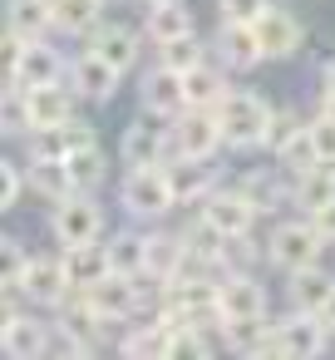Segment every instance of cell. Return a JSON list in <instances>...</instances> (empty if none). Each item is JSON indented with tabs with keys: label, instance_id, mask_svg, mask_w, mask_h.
I'll return each instance as SVG.
<instances>
[{
	"label": "cell",
	"instance_id": "cell-33",
	"mask_svg": "<svg viewBox=\"0 0 335 360\" xmlns=\"http://www.w3.org/2000/svg\"><path fill=\"white\" fill-rule=\"evenodd\" d=\"M30 193H35L45 207H55V202L74 198L79 188H74V178H70V163H30Z\"/></svg>",
	"mask_w": 335,
	"mask_h": 360
},
{
	"label": "cell",
	"instance_id": "cell-9",
	"mask_svg": "<svg viewBox=\"0 0 335 360\" xmlns=\"http://www.w3.org/2000/svg\"><path fill=\"white\" fill-rule=\"evenodd\" d=\"M84 50H94V55H104L114 70L133 75V70L143 65V55H148V35H143V25L104 20L99 30H89V35H84Z\"/></svg>",
	"mask_w": 335,
	"mask_h": 360
},
{
	"label": "cell",
	"instance_id": "cell-15",
	"mask_svg": "<svg viewBox=\"0 0 335 360\" xmlns=\"http://www.w3.org/2000/svg\"><path fill=\"white\" fill-rule=\"evenodd\" d=\"M138 104L148 109V114H158V119H178L183 109H188V89H183V75L178 70H168V65H148L143 75H138Z\"/></svg>",
	"mask_w": 335,
	"mask_h": 360
},
{
	"label": "cell",
	"instance_id": "cell-16",
	"mask_svg": "<svg viewBox=\"0 0 335 360\" xmlns=\"http://www.w3.org/2000/svg\"><path fill=\"white\" fill-rule=\"evenodd\" d=\"M11 79H20L25 89H40V84H65L70 79V55L55 45V40H30L25 45V55H20V65L15 70H6Z\"/></svg>",
	"mask_w": 335,
	"mask_h": 360
},
{
	"label": "cell",
	"instance_id": "cell-28",
	"mask_svg": "<svg viewBox=\"0 0 335 360\" xmlns=\"http://www.w3.org/2000/svg\"><path fill=\"white\" fill-rule=\"evenodd\" d=\"M55 6V35H74V40H84L89 30H99L109 15H104V6L109 0H50Z\"/></svg>",
	"mask_w": 335,
	"mask_h": 360
},
{
	"label": "cell",
	"instance_id": "cell-4",
	"mask_svg": "<svg viewBox=\"0 0 335 360\" xmlns=\"http://www.w3.org/2000/svg\"><path fill=\"white\" fill-rule=\"evenodd\" d=\"M50 237L60 247H79V242H104L109 237V217L99 193H74L65 202L50 207Z\"/></svg>",
	"mask_w": 335,
	"mask_h": 360
},
{
	"label": "cell",
	"instance_id": "cell-37",
	"mask_svg": "<svg viewBox=\"0 0 335 360\" xmlns=\"http://www.w3.org/2000/svg\"><path fill=\"white\" fill-rule=\"evenodd\" d=\"M276 0H217V15L222 20H237V25H256Z\"/></svg>",
	"mask_w": 335,
	"mask_h": 360
},
{
	"label": "cell",
	"instance_id": "cell-12",
	"mask_svg": "<svg viewBox=\"0 0 335 360\" xmlns=\"http://www.w3.org/2000/svg\"><path fill=\"white\" fill-rule=\"evenodd\" d=\"M217 306L227 321H256V316H271V296L261 286L256 271H222L217 276Z\"/></svg>",
	"mask_w": 335,
	"mask_h": 360
},
{
	"label": "cell",
	"instance_id": "cell-7",
	"mask_svg": "<svg viewBox=\"0 0 335 360\" xmlns=\"http://www.w3.org/2000/svg\"><path fill=\"white\" fill-rule=\"evenodd\" d=\"M74 276L65 266V252H35L30 266H25V301L40 306V311H60L70 296H74Z\"/></svg>",
	"mask_w": 335,
	"mask_h": 360
},
{
	"label": "cell",
	"instance_id": "cell-1",
	"mask_svg": "<svg viewBox=\"0 0 335 360\" xmlns=\"http://www.w3.org/2000/svg\"><path fill=\"white\" fill-rule=\"evenodd\" d=\"M119 207L153 227V222H168L178 212V193H173V178H168V163H148V168H124L119 178Z\"/></svg>",
	"mask_w": 335,
	"mask_h": 360
},
{
	"label": "cell",
	"instance_id": "cell-40",
	"mask_svg": "<svg viewBox=\"0 0 335 360\" xmlns=\"http://www.w3.org/2000/svg\"><path fill=\"white\" fill-rule=\"evenodd\" d=\"M315 316H320V326H325V330L335 335V291H330V301H325V306H320Z\"/></svg>",
	"mask_w": 335,
	"mask_h": 360
},
{
	"label": "cell",
	"instance_id": "cell-8",
	"mask_svg": "<svg viewBox=\"0 0 335 360\" xmlns=\"http://www.w3.org/2000/svg\"><path fill=\"white\" fill-rule=\"evenodd\" d=\"M168 129H173V158H217L227 148L217 109H183Z\"/></svg>",
	"mask_w": 335,
	"mask_h": 360
},
{
	"label": "cell",
	"instance_id": "cell-21",
	"mask_svg": "<svg viewBox=\"0 0 335 360\" xmlns=\"http://www.w3.org/2000/svg\"><path fill=\"white\" fill-rule=\"evenodd\" d=\"M197 15H192V0H158V6H143V35L148 45H168L178 35H192Z\"/></svg>",
	"mask_w": 335,
	"mask_h": 360
},
{
	"label": "cell",
	"instance_id": "cell-13",
	"mask_svg": "<svg viewBox=\"0 0 335 360\" xmlns=\"http://www.w3.org/2000/svg\"><path fill=\"white\" fill-rule=\"evenodd\" d=\"M124 79H129V75H124V70H114V65H109L104 55H94V50L70 55V84L79 89V99H84V104H114Z\"/></svg>",
	"mask_w": 335,
	"mask_h": 360
},
{
	"label": "cell",
	"instance_id": "cell-22",
	"mask_svg": "<svg viewBox=\"0 0 335 360\" xmlns=\"http://www.w3.org/2000/svg\"><path fill=\"white\" fill-rule=\"evenodd\" d=\"M291 173V207L315 212L335 202V163H310V168H286Z\"/></svg>",
	"mask_w": 335,
	"mask_h": 360
},
{
	"label": "cell",
	"instance_id": "cell-39",
	"mask_svg": "<svg viewBox=\"0 0 335 360\" xmlns=\"http://www.w3.org/2000/svg\"><path fill=\"white\" fill-rule=\"evenodd\" d=\"M306 217H310V222H315V232L335 247V202H325V207H315V212H306Z\"/></svg>",
	"mask_w": 335,
	"mask_h": 360
},
{
	"label": "cell",
	"instance_id": "cell-3",
	"mask_svg": "<svg viewBox=\"0 0 335 360\" xmlns=\"http://www.w3.org/2000/svg\"><path fill=\"white\" fill-rule=\"evenodd\" d=\"M325 237L315 232V222L301 212V217H276L271 227H266V266L271 271H281V276H291V271H301V266H315L320 257H325Z\"/></svg>",
	"mask_w": 335,
	"mask_h": 360
},
{
	"label": "cell",
	"instance_id": "cell-36",
	"mask_svg": "<svg viewBox=\"0 0 335 360\" xmlns=\"http://www.w3.org/2000/svg\"><path fill=\"white\" fill-rule=\"evenodd\" d=\"M0 134H6V139H25L30 134L25 94H6V89H0Z\"/></svg>",
	"mask_w": 335,
	"mask_h": 360
},
{
	"label": "cell",
	"instance_id": "cell-6",
	"mask_svg": "<svg viewBox=\"0 0 335 360\" xmlns=\"http://www.w3.org/2000/svg\"><path fill=\"white\" fill-rule=\"evenodd\" d=\"M192 212H197L217 237H242V232H256V222H261L256 202L237 188V178H232V183H222V188H212Z\"/></svg>",
	"mask_w": 335,
	"mask_h": 360
},
{
	"label": "cell",
	"instance_id": "cell-34",
	"mask_svg": "<svg viewBox=\"0 0 335 360\" xmlns=\"http://www.w3.org/2000/svg\"><path fill=\"white\" fill-rule=\"evenodd\" d=\"M306 124H310V114H301L296 104H276V109H271V129H266V148H261V153L281 158V153L306 134Z\"/></svg>",
	"mask_w": 335,
	"mask_h": 360
},
{
	"label": "cell",
	"instance_id": "cell-32",
	"mask_svg": "<svg viewBox=\"0 0 335 360\" xmlns=\"http://www.w3.org/2000/svg\"><path fill=\"white\" fill-rule=\"evenodd\" d=\"M153 60H158V65H168V70H178V75H188V70H197L202 60H212V45L192 30V35L168 40V45H153Z\"/></svg>",
	"mask_w": 335,
	"mask_h": 360
},
{
	"label": "cell",
	"instance_id": "cell-17",
	"mask_svg": "<svg viewBox=\"0 0 335 360\" xmlns=\"http://www.w3.org/2000/svg\"><path fill=\"white\" fill-rule=\"evenodd\" d=\"M84 291V301L104 316V321H114V326H129V321H138L143 316V306H138V291H133V276H104V281H94V286H79Z\"/></svg>",
	"mask_w": 335,
	"mask_h": 360
},
{
	"label": "cell",
	"instance_id": "cell-24",
	"mask_svg": "<svg viewBox=\"0 0 335 360\" xmlns=\"http://www.w3.org/2000/svg\"><path fill=\"white\" fill-rule=\"evenodd\" d=\"M286 306H296V311H320L325 301H330V291H335V271H325L320 262L315 266H301V271H291L286 276Z\"/></svg>",
	"mask_w": 335,
	"mask_h": 360
},
{
	"label": "cell",
	"instance_id": "cell-27",
	"mask_svg": "<svg viewBox=\"0 0 335 360\" xmlns=\"http://www.w3.org/2000/svg\"><path fill=\"white\" fill-rule=\"evenodd\" d=\"M109 242V262L119 276H138L148 271V227H119L104 237Z\"/></svg>",
	"mask_w": 335,
	"mask_h": 360
},
{
	"label": "cell",
	"instance_id": "cell-2",
	"mask_svg": "<svg viewBox=\"0 0 335 360\" xmlns=\"http://www.w3.org/2000/svg\"><path fill=\"white\" fill-rule=\"evenodd\" d=\"M271 109H276V104H266V94L232 84V94L217 104V124H222V134H227V148H232V153H256V148H266Z\"/></svg>",
	"mask_w": 335,
	"mask_h": 360
},
{
	"label": "cell",
	"instance_id": "cell-18",
	"mask_svg": "<svg viewBox=\"0 0 335 360\" xmlns=\"http://www.w3.org/2000/svg\"><path fill=\"white\" fill-rule=\"evenodd\" d=\"M79 89L65 79V84H40V89H25V109H30V129H60L79 114Z\"/></svg>",
	"mask_w": 335,
	"mask_h": 360
},
{
	"label": "cell",
	"instance_id": "cell-41",
	"mask_svg": "<svg viewBox=\"0 0 335 360\" xmlns=\"http://www.w3.org/2000/svg\"><path fill=\"white\" fill-rule=\"evenodd\" d=\"M320 84H325V89H335V55L320 65Z\"/></svg>",
	"mask_w": 335,
	"mask_h": 360
},
{
	"label": "cell",
	"instance_id": "cell-25",
	"mask_svg": "<svg viewBox=\"0 0 335 360\" xmlns=\"http://www.w3.org/2000/svg\"><path fill=\"white\" fill-rule=\"evenodd\" d=\"M148 266L158 276H168V281L188 266V237H183V227H163V222L148 227Z\"/></svg>",
	"mask_w": 335,
	"mask_h": 360
},
{
	"label": "cell",
	"instance_id": "cell-26",
	"mask_svg": "<svg viewBox=\"0 0 335 360\" xmlns=\"http://www.w3.org/2000/svg\"><path fill=\"white\" fill-rule=\"evenodd\" d=\"M6 30L25 40H50L55 35V6L50 0H6Z\"/></svg>",
	"mask_w": 335,
	"mask_h": 360
},
{
	"label": "cell",
	"instance_id": "cell-42",
	"mask_svg": "<svg viewBox=\"0 0 335 360\" xmlns=\"http://www.w3.org/2000/svg\"><path fill=\"white\" fill-rule=\"evenodd\" d=\"M143 6H158V0H143Z\"/></svg>",
	"mask_w": 335,
	"mask_h": 360
},
{
	"label": "cell",
	"instance_id": "cell-19",
	"mask_svg": "<svg viewBox=\"0 0 335 360\" xmlns=\"http://www.w3.org/2000/svg\"><path fill=\"white\" fill-rule=\"evenodd\" d=\"M168 178H173V193H178V207H197L212 188L227 183L222 168H217V158H173Z\"/></svg>",
	"mask_w": 335,
	"mask_h": 360
},
{
	"label": "cell",
	"instance_id": "cell-20",
	"mask_svg": "<svg viewBox=\"0 0 335 360\" xmlns=\"http://www.w3.org/2000/svg\"><path fill=\"white\" fill-rule=\"evenodd\" d=\"M237 188L256 202L261 217H276L281 207H291V173L276 163V168H247L237 173Z\"/></svg>",
	"mask_w": 335,
	"mask_h": 360
},
{
	"label": "cell",
	"instance_id": "cell-5",
	"mask_svg": "<svg viewBox=\"0 0 335 360\" xmlns=\"http://www.w3.org/2000/svg\"><path fill=\"white\" fill-rule=\"evenodd\" d=\"M119 163L124 168H148V163H173V129L158 114H138L119 134Z\"/></svg>",
	"mask_w": 335,
	"mask_h": 360
},
{
	"label": "cell",
	"instance_id": "cell-30",
	"mask_svg": "<svg viewBox=\"0 0 335 360\" xmlns=\"http://www.w3.org/2000/svg\"><path fill=\"white\" fill-rule=\"evenodd\" d=\"M65 163H70V178H74V188H79V193H99V188L114 178V158L104 153V143L79 148V153H70Z\"/></svg>",
	"mask_w": 335,
	"mask_h": 360
},
{
	"label": "cell",
	"instance_id": "cell-29",
	"mask_svg": "<svg viewBox=\"0 0 335 360\" xmlns=\"http://www.w3.org/2000/svg\"><path fill=\"white\" fill-rule=\"evenodd\" d=\"M65 252V266L74 276V286H94L104 276H114V262H109V242H79V247H60Z\"/></svg>",
	"mask_w": 335,
	"mask_h": 360
},
{
	"label": "cell",
	"instance_id": "cell-11",
	"mask_svg": "<svg viewBox=\"0 0 335 360\" xmlns=\"http://www.w3.org/2000/svg\"><path fill=\"white\" fill-rule=\"evenodd\" d=\"M256 40H261V55H266V65H281V60H296L301 55V45H306V20L291 11V6H276L256 20Z\"/></svg>",
	"mask_w": 335,
	"mask_h": 360
},
{
	"label": "cell",
	"instance_id": "cell-14",
	"mask_svg": "<svg viewBox=\"0 0 335 360\" xmlns=\"http://www.w3.org/2000/svg\"><path fill=\"white\" fill-rule=\"evenodd\" d=\"M212 45V60L232 75H251L256 65H266L261 55V40H256V25H237V20H222L217 35L207 40Z\"/></svg>",
	"mask_w": 335,
	"mask_h": 360
},
{
	"label": "cell",
	"instance_id": "cell-43",
	"mask_svg": "<svg viewBox=\"0 0 335 360\" xmlns=\"http://www.w3.org/2000/svg\"><path fill=\"white\" fill-rule=\"evenodd\" d=\"M109 6H114V0H109Z\"/></svg>",
	"mask_w": 335,
	"mask_h": 360
},
{
	"label": "cell",
	"instance_id": "cell-35",
	"mask_svg": "<svg viewBox=\"0 0 335 360\" xmlns=\"http://www.w3.org/2000/svg\"><path fill=\"white\" fill-rule=\"evenodd\" d=\"M30 193V163L20 158H0V212H15Z\"/></svg>",
	"mask_w": 335,
	"mask_h": 360
},
{
	"label": "cell",
	"instance_id": "cell-38",
	"mask_svg": "<svg viewBox=\"0 0 335 360\" xmlns=\"http://www.w3.org/2000/svg\"><path fill=\"white\" fill-rule=\"evenodd\" d=\"M310 148L320 163H335V119L330 114H315L310 109Z\"/></svg>",
	"mask_w": 335,
	"mask_h": 360
},
{
	"label": "cell",
	"instance_id": "cell-31",
	"mask_svg": "<svg viewBox=\"0 0 335 360\" xmlns=\"http://www.w3.org/2000/svg\"><path fill=\"white\" fill-rule=\"evenodd\" d=\"M266 266V237L242 232V237H222V257L217 271H261Z\"/></svg>",
	"mask_w": 335,
	"mask_h": 360
},
{
	"label": "cell",
	"instance_id": "cell-23",
	"mask_svg": "<svg viewBox=\"0 0 335 360\" xmlns=\"http://www.w3.org/2000/svg\"><path fill=\"white\" fill-rule=\"evenodd\" d=\"M183 89H188V109H217L232 94V70H222L217 60H202L197 70L183 75Z\"/></svg>",
	"mask_w": 335,
	"mask_h": 360
},
{
	"label": "cell",
	"instance_id": "cell-10",
	"mask_svg": "<svg viewBox=\"0 0 335 360\" xmlns=\"http://www.w3.org/2000/svg\"><path fill=\"white\" fill-rule=\"evenodd\" d=\"M325 345H330V330L320 326L315 311L286 306V311L276 316V350H281L286 360H315V355H325Z\"/></svg>",
	"mask_w": 335,
	"mask_h": 360
}]
</instances>
